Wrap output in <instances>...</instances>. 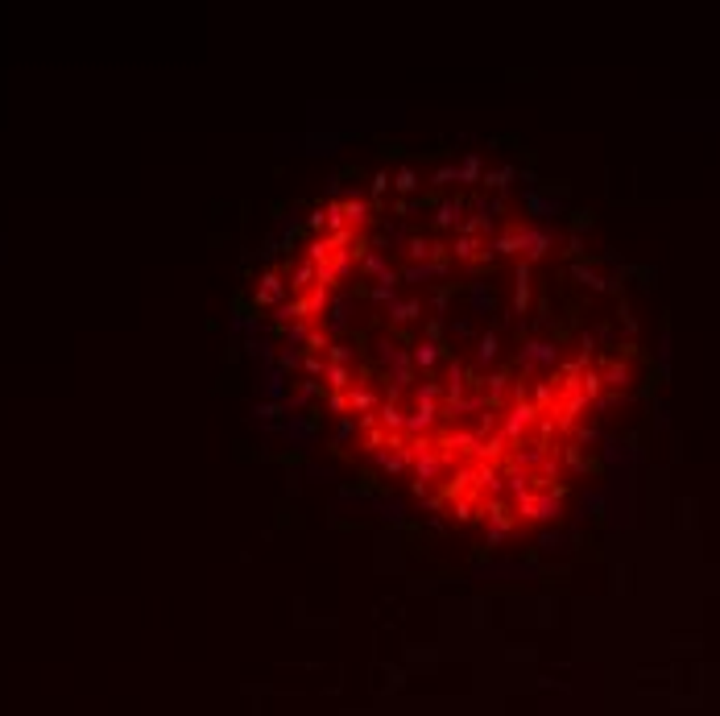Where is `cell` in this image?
I'll use <instances>...</instances> for the list:
<instances>
[{
    "label": "cell",
    "instance_id": "cell-30",
    "mask_svg": "<svg viewBox=\"0 0 720 716\" xmlns=\"http://www.w3.org/2000/svg\"><path fill=\"white\" fill-rule=\"evenodd\" d=\"M277 410H282L277 402H265V406H257L253 414H257V418H277Z\"/></svg>",
    "mask_w": 720,
    "mask_h": 716
},
{
    "label": "cell",
    "instance_id": "cell-15",
    "mask_svg": "<svg viewBox=\"0 0 720 716\" xmlns=\"http://www.w3.org/2000/svg\"><path fill=\"white\" fill-rule=\"evenodd\" d=\"M418 311H422V303L418 298H394V307H389V315H394V323H410V319H418Z\"/></svg>",
    "mask_w": 720,
    "mask_h": 716
},
{
    "label": "cell",
    "instance_id": "cell-22",
    "mask_svg": "<svg viewBox=\"0 0 720 716\" xmlns=\"http://www.w3.org/2000/svg\"><path fill=\"white\" fill-rule=\"evenodd\" d=\"M303 348H290V344H282V352H277V369H298L303 364Z\"/></svg>",
    "mask_w": 720,
    "mask_h": 716
},
{
    "label": "cell",
    "instance_id": "cell-9",
    "mask_svg": "<svg viewBox=\"0 0 720 716\" xmlns=\"http://www.w3.org/2000/svg\"><path fill=\"white\" fill-rule=\"evenodd\" d=\"M323 381H327V390H331V394H348V390H352V373H348V364H327Z\"/></svg>",
    "mask_w": 720,
    "mask_h": 716
},
{
    "label": "cell",
    "instance_id": "cell-17",
    "mask_svg": "<svg viewBox=\"0 0 720 716\" xmlns=\"http://www.w3.org/2000/svg\"><path fill=\"white\" fill-rule=\"evenodd\" d=\"M459 207H464V199H459V195H451V199H443V203H439L435 220H439L443 228H448V224H455V220H459Z\"/></svg>",
    "mask_w": 720,
    "mask_h": 716
},
{
    "label": "cell",
    "instance_id": "cell-31",
    "mask_svg": "<svg viewBox=\"0 0 720 716\" xmlns=\"http://www.w3.org/2000/svg\"><path fill=\"white\" fill-rule=\"evenodd\" d=\"M439 336H443V323H439V319H431V323H427V340H431V344H435V340H439Z\"/></svg>",
    "mask_w": 720,
    "mask_h": 716
},
{
    "label": "cell",
    "instance_id": "cell-5",
    "mask_svg": "<svg viewBox=\"0 0 720 716\" xmlns=\"http://www.w3.org/2000/svg\"><path fill=\"white\" fill-rule=\"evenodd\" d=\"M546 249H551V232L546 228H522V253L530 261H539Z\"/></svg>",
    "mask_w": 720,
    "mask_h": 716
},
{
    "label": "cell",
    "instance_id": "cell-2",
    "mask_svg": "<svg viewBox=\"0 0 720 716\" xmlns=\"http://www.w3.org/2000/svg\"><path fill=\"white\" fill-rule=\"evenodd\" d=\"M555 360H559V348L546 344V340H534V344L522 348V364H526V369H546V364H555Z\"/></svg>",
    "mask_w": 720,
    "mask_h": 716
},
{
    "label": "cell",
    "instance_id": "cell-14",
    "mask_svg": "<svg viewBox=\"0 0 720 716\" xmlns=\"http://www.w3.org/2000/svg\"><path fill=\"white\" fill-rule=\"evenodd\" d=\"M410 357H414V364H418V369H435L443 352H439V344H431V340H427V344H418V348H414Z\"/></svg>",
    "mask_w": 720,
    "mask_h": 716
},
{
    "label": "cell",
    "instance_id": "cell-3",
    "mask_svg": "<svg viewBox=\"0 0 720 716\" xmlns=\"http://www.w3.org/2000/svg\"><path fill=\"white\" fill-rule=\"evenodd\" d=\"M348 406H352V414L356 418H364V414H377V390L373 385H364V377H360V385H352L348 390Z\"/></svg>",
    "mask_w": 720,
    "mask_h": 716
},
{
    "label": "cell",
    "instance_id": "cell-7",
    "mask_svg": "<svg viewBox=\"0 0 720 716\" xmlns=\"http://www.w3.org/2000/svg\"><path fill=\"white\" fill-rule=\"evenodd\" d=\"M344 220H348V228H352V232H360V228L368 224V199H364V195L344 199Z\"/></svg>",
    "mask_w": 720,
    "mask_h": 716
},
{
    "label": "cell",
    "instance_id": "cell-18",
    "mask_svg": "<svg viewBox=\"0 0 720 716\" xmlns=\"http://www.w3.org/2000/svg\"><path fill=\"white\" fill-rule=\"evenodd\" d=\"M451 249H455V257H464V261H468V257H476V249H485V245H480V236H468V232H459Z\"/></svg>",
    "mask_w": 720,
    "mask_h": 716
},
{
    "label": "cell",
    "instance_id": "cell-16",
    "mask_svg": "<svg viewBox=\"0 0 720 716\" xmlns=\"http://www.w3.org/2000/svg\"><path fill=\"white\" fill-rule=\"evenodd\" d=\"M493 360H497V331H485V336H480V348H476V364L489 369Z\"/></svg>",
    "mask_w": 720,
    "mask_h": 716
},
{
    "label": "cell",
    "instance_id": "cell-4",
    "mask_svg": "<svg viewBox=\"0 0 720 716\" xmlns=\"http://www.w3.org/2000/svg\"><path fill=\"white\" fill-rule=\"evenodd\" d=\"M286 435H290L298 448H311V443H315V422H311L307 414H290V418H286Z\"/></svg>",
    "mask_w": 720,
    "mask_h": 716
},
{
    "label": "cell",
    "instance_id": "cell-26",
    "mask_svg": "<svg viewBox=\"0 0 720 716\" xmlns=\"http://www.w3.org/2000/svg\"><path fill=\"white\" fill-rule=\"evenodd\" d=\"M526 207H530V212H534V216H551V212H555V203H551V199H546V195H534V191H530V195H526Z\"/></svg>",
    "mask_w": 720,
    "mask_h": 716
},
{
    "label": "cell",
    "instance_id": "cell-20",
    "mask_svg": "<svg viewBox=\"0 0 720 716\" xmlns=\"http://www.w3.org/2000/svg\"><path fill=\"white\" fill-rule=\"evenodd\" d=\"M526 298H530V266H518V298H513V307L526 311Z\"/></svg>",
    "mask_w": 720,
    "mask_h": 716
},
{
    "label": "cell",
    "instance_id": "cell-10",
    "mask_svg": "<svg viewBox=\"0 0 720 716\" xmlns=\"http://www.w3.org/2000/svg\"><path fill=\"white\" fill-rule=\"evenodd\" d=\"M406 282H427V277H448V266L443 261H422V266H406L402 269Z\"/></svg>",
    "mask_w": 720,
    "mask_h": 716
},
{
    "label": "cell",
    "instance_id": "cell-23",
    "mask_svg": "<svg viewBox=\"0 0 720 716\" xmlns=\"http://www.w3.org/2000/svg\"><path fill=\"white\" fill-rule=\"evenodd\" d=\"M509 179H513V166H501V170H489V174H485V186L505 191V186H509Z\"/></svg>",
    "mask_w": 720,
    "mask_h": 716
},
{
    "label": "cell",
    "instance_id": "cell-27",
    "mask_svg": "<svg viewBox=\"0 0 720 716\" xmlns=\"http://www.w3.org/2000/svg\"><path fill=\"white\" fill-rule=\"evenodd\" d=\"M406 253H410V257H414V266H422V261H431V245H427V240H422V236H414V240H410V249H406Z\"/></svg>",
    "mask_w": 720,
    "mask_h": 716
},
{
    "label": "cell",
    "instance_id": "cell-11",
    "mask_svg": "<svg viewBox=\"0 0 720 716\" xmlns=\"http://www.w3.org/2000/svg\"><path fill=\"white\" fill-rule=\"evenodd\" d=\"M394 294H398V269H389V273H381V277H377V286H373V303H389V307H394Z\"/></svg>",
    "mask_w": 720,
    "mask_h": 716
},
{
    "label": "cell",
    "instance_id": "cell-29",
    "mask_svg": "<svg viewBox=\"0 0 720 716\" xmlns=\"http://www.w3.org/2000/svg\"><path fill=\"white\" fill-rule=\"evenodd\" d=\"M389 182H394V174H385V170H377V174H373V199H381V195L389 191Z\"/></svg>",
    "mask_w": 720,
    "mask_h": 716
},
{
    "label": "cell",
    "instance_id": "cell-13",
    "mask_svg": "<svg viewBox=\"0 0 720 716\" xmlns=\"http://www.w3.org/2000/svg\"><path fill=\"white\" fill-rule=\"evenodd\" d=\"M348 327V298H340L335 307H327V336H340Z\"/></svg>",
    "mask_w": 720,
    "mask_h": 716
},
{
    "label": "cell",
    "instance_id": "cell-6",
    "mask_svg": "<svg viewBox=\"0 0 720 716\" xmlns=\"http://www.w3.org/2000/svg\"><path fill=\"white\" fill-rule=\"evenodd\" d=\"M315 273H319L315 261H307V257H303V261H294V269H290V290H294V294L303 298V294H307V290L315 286Z\"/></svg>",
    "mask_w": 720,
    "mask_h": 716
},
{
    "label": "cell",
    "instance_id": "cell-1",
    "mask_svg": "<svg viewBox=\"0 0 720 716\" xmlns=\"http://www.w3.org/2000/svg\"><path fill=\"white\" fill-rule=\"evenodd\" d=\"M286 290H290V282H282V273H265L261 286H257V303L277 311V307L286 303Z\"/></svg>",
    "mask_w": 720,
    "mask_h": 716
},
{
    "label": "cell",
    "instance_id": "cell-19",
    "mask_svg": "<svg viewBox=\"0 0 720 716\" xmlns=\"http://www.w3.org/2000/svg\"><path fill=\"white\" fill-rule=\"evenodd\" d=\"M472 307L485 315L493 311V290H489V282H472Z\"/></svg>",
    "mask_w": 720,
    "mask_h": 716
},
{
    "label": "cell",
    "instance_id": "cell-21",
    "mask_svg": "<svg viewBox=\"0 0 720 716\" xmlns=\"http://www.w3.org/2000/svg\"><path fill=\"white\" fill-rule=\"evenodd\" d=\"M485 174H480V153H468L464 158V166H459V182H480Z\"/></svg>",
    "mask_w": 720,
    "mask_h": 716
},
{
    "label": "cell",
    "instance_id": "cell-12",
    "mask_svg": "<svg viewBox=\"0 0 720 716\" xmlns=\"http://www.w3.org/2000/svg\"><path fill=\"white\" fill-rule=\"evenodd\" d=\"M261 385H265V394H270V402H286V369H270Z\"/></svg>",
    "mask_w": 720,
    "mask_h": 716
},
{
    "label": "cell",
    "instance_id": "cell-8",
    "mask_svg": "<svg viewBox=\"0 0 720 716\" xmlns=\"http://www.w3.org/2000/svg\"><path fill=\"white\" fill-rule=\"evenodd\" d=\"M360 269H364L368 277H381V273H389V257H385V249H381V245H373L368 253H360Z\"/></svg>",
    "mask_w": 720,
    "mask_h": 716
},
{
    "label": "cell",
    "instance_id": "cell-24",
    "mask_svg": "<svg viewBox=\"0 0 720 716\" xmlns=\"http://www.w3.org/2000/svg\"><path fill=\"white\" fill-rule=\"evenodd\" d=\"M327 406H331V414H335V418H348V414H352L348 394H331V390H327ZM352 418H356V414H352Z\"/></svg>",
    "mask_w": 720,
    "mask_h": 716
},
{
    "label": "cell",
    "instance_id": "cell-28",
    "mask_svg": "<svg viewBox=\"0 0 720 716\" xmlns=\"http://www.w3.org/2000/svg\"><path fill=\"white\" fill-rule=\"evenodd\" d=\"M459 179V166H439L435 170V179H431V186H448V182Z\"/></svg>",
    "mask_w": 720,
    "mask_h": 716
},
{
    "label": "cell",
    "instance_id": "cell-25",
    "mask_svg": "<svg viewBox=\"0 0 720 716\" xmlns=\"http://www.w3.org/2000/svg\"><path fill=\"white\" fill-rule=\"evenodd\" d=\"M394 186H398V195H410V191H414V186H418V174H414V170H410V166H402V170H398V174H394Z\"/></svg>",
    "mask_w": 720,
    "mask_h": 716
}]
</instances>
